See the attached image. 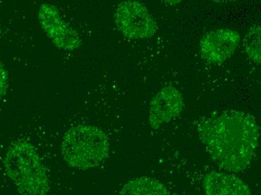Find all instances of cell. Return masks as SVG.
Segmentation results:
<instances>
[{
	"label": "cell",
	"mask_w": 261,
	"mask_h": 195,
	"mask_svg": "<svg viewBox=\"0 0 261 195\" xmlns=\"http://www.w3.org/2000/svg\"><path fill=\"white\" fill-rule=\"evenodd\" d=\"M122 195H168L170 191L159 180L142 177L127 182L119 191Z\"/></svg>",
	"instance_id": "9c48e42d"
},
{
	"label": "cell",
	"mask_w": 261,
	"mask_h": 195,
	"mask_svg": "<svg viewBox=\"0 0 261 195\" xmlns=\"http://www.w3.org/2000/svg\"><path fill=\"white\" fill-rule=\"evenodd\" d=\"M169 6H173L179 4L182 2V0H165Z\"/></svg>",
	"instance_id": "7c38bea8"
},
{
	"label": "cell",
	"mask_w": 261,
	"mask_h": 195,
	"mask_svg": "<svg viewBox=\"0 0 261 195\" xmlns=\"http://www.w3.org/2000/svg\"><path fill=\"white\" fill-rule=\"evenodd\" d=\"M197 131L213 161L226 171L248 169L257 154L260 128L247 113L229 110L208 117L200 122Z\"/></svg>",
	"instance_id": "6da1fadb"
},
{
	"label": "cell",
	"mask_w": 261,
	"mask_h": 195,
	"mask_svg": "<svg viewBox=\"0 0 261 195\" xmlns=\"http://www.w3.org/2000/svg\"><path fill=\"white\" fill-rule=\"evenodd\" d=\"M260 36V24H254L248 30L243 40V47L248 58L257 64L261 62Z\"/></svg>",
	"instance_id": "30bf717a"
},
{
	"label": "cell",
	"mask_w": 261,
	"mask_h": 195,
	"mask_svg": "<svg viewBox=\"0 0 261 195\" xmlns=\"http://www.w3.org/2000/svg\"><path fill=\"white\" fill-rule=\"evenodd\" d=\"M38 20L46 36L60 50L74 51L82 44L79 33L65 21L60 10L54 5H41Z\"/></svg>",
	"instance_id": "5b68a950"
},
{
	"label": "cell",
	"mask_w": 261,
	"mask_h": 195,
	"mask_svg": "<svg viewBox=\"0 0 261 195\" xmlns=\"http://www.w3.org/2000/svg\"><path fill=\"white\" fill-rule=\"evenodd\" d=\"M9 88V76L0 58V99L6 96Z\"/></svg>",
	"instance_id": "8fae6325"
},
{
	"label": "cell",
	"mask_w": 261,
	"mask_h": 195,
	"mask_svg": "<svg viewBox=\"0 0 261 195\" xmlns=\"http://www.w3.org/2000/svg\"><path fill=\"white\" fill-rule=\"evenodd\" d=\"M3 166L20 194L45 195L50 191L45 167L36 147L30 143L19 141L11 144L5 155Z\"/></svg>",
	"instance_id": "7a4b0ae2"
},
{
	"label": "cell",
	"mask_w": 261,
	"mask_h": 195,
	"mask_svg": "<svg viewBox=\"0 0 261 195\" xmlns=\"http://www.w3.org/2000/svg\"><path fill=\"white\" fill-rule=\"evenodd\" d=\"M119 31L130 39H146L157 33L158 25L147 8L137 0H125L118 4L114 14Z\"/></svg>",
	"instance_id": "277c9868"
},
{
	"label": "cell",
	"mask_w": 261,
	"mask_h": 195,
	"mask_svg": "<svg viewBox=\"0 0 261 195\" xmlns=\"http://www.w3.org/2000/svg\"><path fill=\"white\" fill-rule=\"evenodd\" d=\"M182 108L183 98L180 92L172 86L164 87L149 103V124L153 129H158L162 125L178 117Z\"/></svg>",
	"instance_id": "52a82bcc"
},
{
	"label": "cell",
	"mask_w": 261,
	"mask_h": 195,
	"mask_svg": "<svg viewBox=\"0 0 261 195\" xmlns=\"http://www.w3.org/2000/svg\"><path fill=\"white\" fill-rule=\"evenodd\" d=\"M203 189L207 195H250L251 191L241 179L230 174L213 171L205 176Z\"/></svg>",
	"instance_id": "ba28073f"
},
{
	"label": "cell",
	"mask_w": 261,
	"mask_h": 195,
	"mask_svg": "<svg viewBox=\"0 0 261 195\" xmlns=\"http://www.w3.org/2000/svg\"><path fill=\"white\" fill-rule=\"evenodd\" d=\"M61 150L62 155L69 167L79 170L92 169L101 165L109 155V139L98 127L77 125L65 133Z\"/></svg>",
	"instance_id": "3957f363"
},
{
	"label": "cell",
	"mask_w": 261,
	"mask_h": 195,
	"mask_svg": "<svg viewBox=\"0 0 261 195\" xmlns=\"http://www.w3.org/2000/svg\"><path fill=\"white\" fill-rule=\"evenodd\" d=\"M214 3H219V4H224V3H230L233 2L237 1V0H212Z\"/></svg>",
	"instance_id": "4fadbf2b"
},
{
	"label": "cell",
	"mask_w": 261,
	"mask_h": 195,
	"mask_svg": "<svg viewBox=\"0 0 261 195\" xmlns=\"http://www.w3.org/2000/svg\"><path fill=\"white\" fill-rule=\"evenodd\" d=\"M240 43V36L230 29H219L203 36L200 42V56L213 64H222L233 56Z\"/></svg>",
	"instance_id": "8992f818"
},
{
	"label": "cell",
	"mask_w": 261,
	"mask_h": 195,
	"mask_svg": "<svg viewBox=\"0 0 261 195\" xmlns=\"http://www.w3.org/2000/svg\"><path fill=\"white\" fill-rule=\"evenodd\" d=\"M2 34V28H1V26H0V35Z\"/></svg>",
	"instance_id": "5bb4252c"
}]
</instances>
